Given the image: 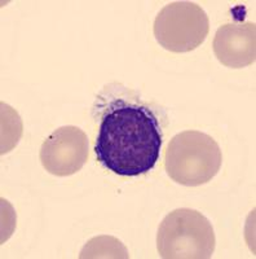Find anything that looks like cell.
<instances>
[{
  "instance_id": "1",
  "label": "cell",
  "mask_w": 256,
  "mask_h": 259,
  "mask_svg": "<svg viewBox=\"0 0 256 259\" xmlns=\"http://www.w3.org/2000/svg\"><path fill=\"white\" fill-rule=\"evenodd\" d=\"M162 144L161 124L149 106L115 100L101 118L94 153L114 174L138 177L153 170Z\"/></svg>"
},
{
  "instance_id": "2",
  "label": "cell",
  "mask_w": 256,
  "mask_h": 259,
  "mask_svg": "<svg viewBox=\"0 0 256 259\" xmlns=\"http://www.w3.org/2000/svg\"><path fill=\"white\" fill-rule=\"evenodd\" d=\"M223 154L216 140L200 131H184L172 138L165 154L168 177L181 186L209 183L219 172Z\"/></svg>"
},
{
  "instance_id": "3",
  "label": "cell",
  "mask_w": 256,
  "mask_h": 259,
  "mask_svg": "<svg viewBox=\"0 0 256 259\" xmlns=\"http://www.w3.org/2000/svg\"><path fill=\"white\" fill-rule=\"evenodd\" d=\"M215 246L214 227L197 210H174L158 228L157 249L165 259H207Z\"/></svg>"
},
{
  "instance_id": "4",
  "label": "cell",
  "mask_w": 256,
  "mask_h": 259,
  "mask_svg": "<svg viewBox=\"0 0 256 259\" xmlns=\"http://www.w3.org/2000/svg\"><path fill=\"white\" fill-rule=\"evenodd\" d=\"M210 31L209 16L193 2H174L161 9L154 21V36L171 52H190L199 47Z\"/></svg>"
},
{
  "instance_id": "5",
  "label": "cell",
  "mask_w": 256,
  "mask_h": 259,
  "mask_svg": "<svg viewBox=\"0 0 256 259\" xmlns=\"http://www.w3.org/2000/svg\"><path fill=\"white\" fill-rule=\"evenodd\" d=\"M89 142L83 130L64 126L55 130L40 149V162L45 171L56 177H69L82 170L88 159Z\"/></svg>"
},
{
  "instance_id": "6",
  "label": "cell",
  "mask_w": 256,
  "mask_h": 259,
  "mask_svg": "<svg viewBox=\"0 0 256 259\" xmlns=\"http://www.w3.org/2000/svg\"><path fill=\"white\" fill-rule=\"evenodd\" d=\"M212 47L219 61L228 68L241 69L253 64L256 60L255 22L223 25L216 31Z\"/></svg>"
},
{
  "instance_id": "7",
  "label": "cell",
  "mask_w": 256,
  "mask_h": 259,
  "mask_svg": "<svg viewBox=\"0 0 256 259\" xmlns=\"http://www.w3.org/2000/svg\"><path fill=\"white\" fill-rule=\"evenodd\" d=\"M80 258H128L126 247L114 237H96L92 239L80 251Z\"/></svg>"
}]
</instances>
